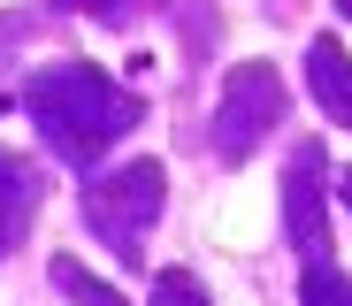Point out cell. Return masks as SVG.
I'll list each match as a JSON object with an SVG mask.
<instances>
[{"label": "cell", "instance_id": "6da1fadb", "mask_svg": "<svg viewBox=\"0 0 352 306\" xmlns=\"http://www.w3.org/2000/svg\"><path fill=\"white\" fill-rule=\"evenodd\" d=\"M23 107L38 122V138L62 153V161H92L107 138H123L138 122V92H123L107 69L92 61H54L23 85Z\"/></svg>", "mask_w": 352, "mask_h": 306}, {"label": "cell", "instance_id": "7a4b0ae2", "mask_svg": "<svg viewBox=\"0 0 352 306\" xmlns=\"http://www.w3.org/2000/svg\"><path fill=\"white\" fill-rule=\"evenodd\" d=\"M153 215H161V161H123L115 176L85 184V222H92V237H107L115 261H131V268H138V253H146Z\"/></svg>", "mask_w": 352, "mask_h": 306}, {"label": "cell", "instance_id": "3957f363", "mask_svg": "<svg viewBox=\"0 0 352 306\" xmlns=\"http://www.w3.org/2000/svg\"><path fill=\"white\" fill-rule=\"evenodd\" d=\"M276 115H283V77L268 69V61H238L230 85H222V100H214V146L230 161H245L276 131Z\"/></svg>", "mask_w": 352, "mask_h": 306}, {"label": "cell", "instance_id": "277c9868", "mask_svg": "<svg viewBox=\"0 0 352 306\" xmlns=\"http://www.w3.org/2000/svg\"><path fill=\"white\" fill-rule=\"evenodd\" d=\"M307 77H314L322 115L352 131V61H344V46H337V39H314V46H307Z\"/></svg>", "mask_w": 352, "mask_h": 306}, {"label": "cell", "instance_id": "5b68a950", "mask_svg": "<svg viewBox=\"0 0 352 306\" xmlns=\"http://www.w3.org/2000/svg\"><path fill=\"white\" fill-rule=\"evenodd\" d=\"M31 207H38V176H31L16 153H0V253L31 230Z\"/></svg>", "mask_w": 352, "mask_h": 306}, {"label": "cell", "instance_id": "8992f818", "mask_svg": "<svg viewBox=\"0 0 352 306\" xmlns=\"http://www.w3.org/2000/svg\"><path fill=\"white\" fill-rule=\"evenodd\" d=\"M54 283H62V298H69V306H131V298H115L107 283H92V276H85V268H77L69 253L54 261Z\"/></svg>", "mask_w": 352, "mask_h": 306}, {"label": "cell", "instance_id": "52a82bcc", "mask_svg": "<svg viewBox=\"0 0 352 306\" xmlns=\"http://www.w3.org/2000/svg\"><path fill=\"white\" fill-rule=\"evenodd\" d=\"M153 306H207V291L184 268H168V276H153Z\"/></svg>", "mask_w": 352, "mask_h": 306}, {"label": "cell", "instance_id": "ba28073f", "mask_svg": "<svg viewBox=\"0 0 352 306\" xmlns=\"http://www.w3.org/2000/svg\"><path fill=\"white\" fill-rule=\"evenodd\" d=\"M307 306H352V291L337 283V268H314L307 276Z\"/></svg>", "mask_w": 352, "mask_h": 306}, {"label": "cell", "instance_id": "9c48e42d", "mask_svg": "<svg viewBox=\"0 0 352 306\" xmlns=\"http://www.w3.org/2000/svg\"><path fill=\"white\" fill-rule=\"evenodd\" d=\"M62 8H92V16H107V8H123V0H62Z\"/></svg>", "mask_w": 352, "mask_h": 306}, {"label": "cell", "instance_id": "30bf717a", "mask_svg": "<svg viewBox=\"0 0 352 306\" xmlns=\"http://www.w3.org/2000/svg\"><path fill=\"white\" fill-rule=\"evenodd\" d=\"M344 16H352V0H344Z\"/></svg>", "mask_w": 352, "mask_h": 306}]
</instances>
